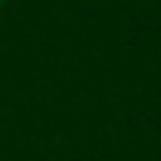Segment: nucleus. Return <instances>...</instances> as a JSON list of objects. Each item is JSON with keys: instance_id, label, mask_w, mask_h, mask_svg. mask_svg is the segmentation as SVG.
Returning a JSON list of instances; mask_svg holds the SVG:
<instances>
[{"instance_id": "1", "label": "nucleus", "mask_w": 161, "mask_h": 161, "mask_svg": "<svg viewBox=\"0 0 161 161\" xmlns=\"http://www.w3.org/2000/svg\"><path fill=\"white\" fill-rule=\"evenodd\" d=\"M0 3H3V0H0Z\"/></svg>"}]
</instances>
